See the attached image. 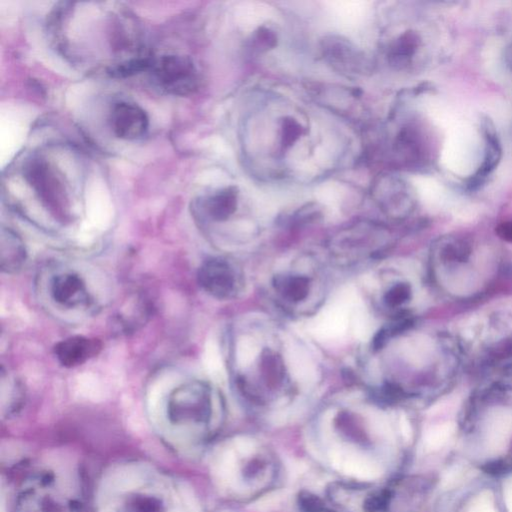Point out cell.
<instances>
[{"instance_id":"6da1fadb","label":"cell","mask_w":512,"mask_h":512,"mask_svg":"<svg viewBox=\"0 0 512 512\" xmlns=\"http://www.w3.org/2000/svg\"><path fill=\"white\" fill-rule=\"evenodd\" d=\"M94 512H201L188 484L147 464H120L106 473Z\"/></svg>"},{"instance_id":"d6986e66","label":"cell","mask_w":512,"mask_h":512,"mask_svg":"<svg viewBox=\"0 0 512 512\" xmlns=\"http://www.w3.org/2000/svg\"><path fill=\"white\" fill-rule=\"evenodd\" d=\"M411 297V290L406 284H398L395 286L388 295V302L389 306H398L404 304Z\"/></svg>"},{"instance_id":"9c48e42d","label":"cell","mask_w":512,"mask_h":512,"mask_svg":"<svg viewBox=\"0 0 512 512\" xmlns=\"http://www.w3.org/2000/svg\"><path fill=\"white\" fill-rule=\"evenodd\" d=\"M101 348L99 339L76 336L59 341L54 347V354L61 365L74 368L97 356Z\"/></svg>"},{"instance_id":"30bf717a","label":"cell","mask_w":512,"mask_h":512,"mask_svg":"<svg viewBox=\"0 0 512 512\" xmlns=\"http://www.w3.org/2000/svg\"><path fill=\"white\" fill-rule=\"evenodd\" d=\"M27 176L31 179V185L38 191L47 206L53 208L56 213L63 210V192L53 175L50 174L47 165L42 163H33L28 168Z\"/></svg>"},{"instance_id":"7c38bea8","label":"cell","mask_w":512,"mask_h":512,"mask_svg":"<svg viewBox=\"0 0 512 512\" xmlns=\"http://www.w3.org/2000/svg\"><path fill=\"white\" fill-rule=\"evenodd\" d=\"M2 272L17 273L26 261V249L22 240L10 229H2L1 248Z\"/></svg>"},{"instance_id":"ac0fdd59","label":"cell","mask_w":512,"mask_h":512,"mask_svg":"<svg viewBox=\"0 0 512 512\" xmlns=\"http://www.w3.org/2000/svg\"><path fill=\"white\" fill-rule=\"evenodd\" d=\"M252 43L259 50H270L277 45V35L274 31L265 26L259 27L252 36Z\"/></svg>"},{"instance_id":"5b68a950","label":"cell","mask_w":512,"mask_h":512,"mask_svg":"<svg viewBox=\"0 0 512 512\" xmlns=\"http://www.w3.org/2000/svg\"><path fill=\"white\" fill-rule=\"evenodd\" d=\"M152 79L170 94L188 95L197 90L199 79L195 65L184 56H163L152 61Z\"/></svg>"},{"instance_id":"2e32d148","label":"cell","mask_w":512,"mask_h":512,"mask_svg":"<svg viewBox=\"0 0 512 512\" xmlns=\"http://www.w3.org/2000/svg\"><path fill=\"white\" fill-rule=\"evenodd\" d=\"M304 133V129L295 118L286 117L281 125V145L286 149L295 144Z\"/></svg>"},{"instance_id":"8fae6325","label":"cell","mask_w":512,"mask_h":512,"mask_svg":"<svg viewBox=\"0 0 512 512\" xmlns=\"http://www.w3.org/2000/svg\"><path fill=\"white\" fill-rule=\"evenodd\" d=\"M484 138L486 140V156H484V163L480 166L479 172L470 179V183H468V188L470 190L479 188L480 184L486 181V177L495 170L502 157V147H500L493 124L488 120H484Z\"/></svg>"},{"instance_id":"3957f363","label":"cell","mask_w":512,"mask_h":512,"mask_svg":"<svg viewBox=\"0 0 512 512\" xmlns=\"http://www.w3.org/2000/svg\"><path fill=\"white\" fill-rule=\"evenodd\" d=\"M83 488L74 464L53 457L40 463L18 490L17 512H81Z\"/></svg>"},{"instance_id":"ba28073f","label":"cell","mask_w":512,"mask_h":512,"mask_svg":"<svg viewBox=\"0 0 512 512\" xmlns=\"http://www.w3.org/2000/svg\"><path fill=\"white\" fill-rule=\"evenodd\" d=\"M50 295L58 306L65 308H75L88 304L86 283L83 277L74 272L56 274L50 282Z\"/></svg>"},{"instance_id":"8992f818","label":"cell","mask_w":512,"mask_h":512,"mask_svg":"<svg viewBox=\"0 0 512 512\" xmlns=\"http://www.w3.org/2000/svg\"><path fill=\"white\" fill-rule=\"evenodd\" d=\"M197 279L202 290L217 298L231 297L236 288L231 266L220 258L209 259L200 266Z\"/></svg>"},{"instance_id":"52a82bcc","label":"cell","mask_w":512,"mask_h":512,"mask_svg":"<svg viewBox=\"0 0 512 512\" xmlns=\"http://www.w3.org/2000/svg\"><path fill=\"white\" fill-rule=\"evenodd\" d=\"M111 125L117 138L134 140L147 133L149 119L147 113L138 104L119 102L113 109Z\"/></svg>"},{"instance_id":"9a60e30c","label":"cell","mask_w":512,"mask_h":512,"mask_svg":"<svg viewBox=\"0 0 512 512\" xmlns=\"http://www.w3.org/2000/svg\"><path fill=\"white\" fill-rule=\"evenodd\" d=\"M420 44V38L413 31L402 33L389 49V60L393 65H406L416 53Z\"/></svg>"},{"instance_id":"ffe728a7","label":"cell","mask_w":512,"mask_h":512,"mask_svg":"<svg viewBox=\"0 0 512 512\" xmlns=\"http://www.w3.org/2000/svg\"><path fill=\"white\" fill-rule=\"evenodd\" d=\"M495 231L498 238H502V240L506 241V242L512 243V220L500 223V224L496 227Z\"/></svg>"},{"instance_id":"7a4b0ae2","label":"cell","mask_w":512,"mask_h":512,"mask_svg":"<svg viewBox=\"0 0 512 512\" xmlns=\"http://www.w3.org/2000/svg\"><path fill=\"white\" fill-rule=\"evenodd\" d=\"M213 413L209 386L199 380L188 381L170 391L157 418V429L168 445L188 450L204 438Z\"/></svg>"},{"instance_id":"4fadbf2b","label":"cell","mask_w":512,"mask_h":512,"mask_svg":"<svg viewBox=\"0 0 512 512\" xmlns=\"http://www.w3.org/2000/svg\"><path fill=\"white\" fill-rule=\"evenodd\" d=\"M332 463L350 477L361 480L379 479L380 468L372 459L358 454H347L339 456L338 454L331 456Z\"/></svg>"},{"instance_id":"5bb4252c","label":"cell","mask_w":512,"mask_h":512,"mask_svg":"<svg viewBox=\"0 0 512 512\" xmlns=\"http://www.w3.org/2000/svg\"><path fill=\"white\" fill-rule=\"evenodd\" d=\"M238 190L229 186L217 191L206 202V211L211 220L222 222L233 215L238 207Z\"/></svg>"},{"instance_id":"277c9868","label":"cell","mask_w":512,"mask_h":512,"mask_svg":"<svg viewBox=\"0 0 512 512\" xmlns=\"http://www.w3.org/2000/svg\"><path fill=\"white\" fill-rule=\"evenodd\" d=\"M502 479L479 477L446 491L438 512H511Z\"/></svg>"},{"instance_id":"44dd1931","label":"cell","mask_w":512,"mask_h":512,"mask_svg":"<svg viewBox=\"0 0 512 512\" xmlns=\"http://www.w3.org/2000/svg\"><path fill=\"white\" fill-rule=\"evenodd\" d=\"M236 450L243 455H249L254 452L256 445L251 439L241 438L236 441Z\"/></svg>"},{"instance_id":"e0dca14e","label":"cell","mask_w":512,"mask_h":512,"mask_svg":"<svg viewBox=\"0 0 512 512\" xmlns=\"http://www.w3.org/2000/svg\"><path fill=\"white\" fill-rule=\"evenodd\" d=\"M470 247L463 240H455L448 243L443 249V256L449 263H464L470 258Z\"/></svg>"}]
</instances>
